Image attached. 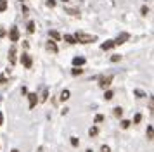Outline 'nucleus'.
Returning <instances> with one entry per match:
<instances>
[{"instance_id":"4468645a","label":"nucleus","mask_w":154,"mask_h":152,"mask_svg":"<svg viewBox=\"0 0 154 152\" xmlns=\"http://www.w3.org/2000/svg\"><path fill=\"white\" fill-rule=\"evenodd\" d=\"M64 40L68 41V43H71V45H73V43H76V40H75V36H73V35H64Z\"/></svg>"},{"instance_id":"20e7f679","label":"nucleus","mask_w":154,"mask_h":152,"mask_svg":"<svg viewBox=\"0 0 154 152\" xmlns=\"http://www.w3.org/2000/svg\"><path fill=\"white\" fill-rule=\"evenodd\" d=\"M9 38H11V41H17L19 40V29L16 26L11 28V31H9Z\"/></svg>"},{"instance_id":"39448f33","label":"nucleus","mask_w":154,"mask_h":152,"mask_svg":"<svg viewBox=\"0 0 154 152\" xmlns=\"http://www.w3.org/2000/svg\"><path fill=\"white\" fill-rule=\"evenodd\" d=\"M16 54H17V50H16V45L9 48V62L11 64H16Z\"/></svg>"},{"instance_id":"e433bc0d","label":"nucleus","mask_w":154,"mask_h":152,"mask_svg":"<svg viewBox=\"0 0 154 152\" xmlns=\"http://www.w3.org/2000/svg\"><path fill=\"white\" fill-rule=\"evenodd\" d=\"M0 100H2V99H0Z\"/></svg>"},{"instance_id":"1a4fd4ad","label":"nucleus","mask_w":154,"mask_h":152,"mask_svg":"<svg viewBox=\"0 0 154 152\" xmlns=\"http://www.w3.org/2000/svg\"><path fill=\"white\" fill-rule=\"evenodd\" d=\"M125 40H128V35L123 33L121 36H118V38L114 40V45H121V43H125Z\"/></svg>"},{"instance_id":"f3484780","label":"nucleus","mask_w":154,"mask_h":152,"mask_svg":"<svg viewBox=\"0 0 154 152\" xmlns=\"http://www.w3.org/2000/svg\"><path fill=\"white\" fill-rule=\"evenodd\" d=\"M82 73H83V69H78L76 66H75V68L71 69V74H73V76H76V74H82Z\"/></svg>"},{"instance_id":"0eeeda50","label":"nucleus","mask_w":154,"mask_h":152,"mask_svg":"<svg viewBox=\"0 0 154 152\" xmlns=\"http://www.w3.org/2000/svg\"><path fill=\"white\" fill-rule=\"evenodd\" d=\"M47 50H50V52H54V54H57L59 52V48H57V45H56V41H52V40H49L47 41Z\"/></svg>"},{"instance_id":"393cba45","label":"nucleus","mask_w":154,"mask_h":152,"mask_svg":"<svg viewBox=\"0 0 154 152\" xmlns=\"http://www.w3.org/2000/svg\"><path fill=\"white\" fill-rule=\"evenodd\" d=\"M102 121H104V116L102 114H97L95 116V123H102Z\"/></svg>"},{"instance_id":"c85d7f7f","label":"nucleus","mask_w":154,"mask_h":152,"mask_svg":"<svg viewBox=\"0 0 154 152\" xmlns=\"http://www.w3.org/2000/svg\"><path fill=\"white\" fill-rule=\"evenodd\" d=\"M45 4H47V5H49V7H54V5H56V0H47Z\"/></svg>"},{"instance_id":"5701e85b","label":"nucleus","mask_w":154,"mask_h":152,"mask_svg":"<svg viewBox=\"0 0 154 152\" xmlns=\"http://www.w3.org/2000/svg\"><path fill=\"white\" fill-rule=\"evenodd\" d=\"M28 31H29V33H33V31H35V23H33V21H29V23H28Z\"/></svg>"},{"instance_id":"7ed1b4c3","label":"nucleus","mask_w":154,"mask_h":152,"mask_svg":"<svg viewBox=\"0 0 154 152\" xmlns=\"http://www.w3.org/2000/svg\"><path fill=\"white\" fill-rule=\"evenodd\" d=\"M21 62L24 64V68H26V69H31V66H33V59H31V55H29V54H23Z\"/></svg>"},{"instance_id":"72a5a7b5","label":"nucleus","mask_w":154,"mask_h":152,"mask_svg":"<svg viewBox=\"0 0 154 152\" xmlns=\"http://www.w3.org/2000/svg\"><path fill=\"white\" fill-rule=\"evenodd\" d=\"M2 83H5V78H4V76L0 78V85H2Z\"/></svg>"},{"instance_id":"c9c22d12","label":"nucleus","mask_w":154,"mask_h":152,"mask_svg":"<svg viewBox=\"0 0 154 152\" xmlns=\"http://www.w3.org/2000/svg\"><path fill=\"white\" fill-rule=\"evenodd\" d=\"M63 2H68V0H63Z\"/></svg>"},{"instance_id":"412c9836","label":"nucleus","mask_w":154,"mask_h":152,"mask_svg":"<svg viewBox=\"0 0 154 152\" xmlns=\"http://www.w3.org/2000/svg\"><path fill=\"white\" fill-rule=\"evenodd\" d=\"M130 121H128V119H123V121H121V128H123V130H126V128H128V126H130Z\"/></svg>"},{"instance_id":"f03ea898","label":"nucleus","mask_w":154,"mask_h":152,"mask_svg":"<svg viewBox=\"0 0 154 152\" xmlns=\"http://www.w3.org/2000/svg\"><path fill=\"white\" fill-rule=\"evenodd\" d=\"M111 81H112V74L102 76V78H99V87H100V88H107V87L111 85Z\"/></svg>"},{"instance_id":"4c0bfd02","label":"nucleus","mask_w":154,"mask_h":152,"mask_svg":"<svg viewBox=\"0 0 154 152\" xmlns=\"http://www.w3.org/2000/svg\"><path fill=\"white\" fill-rule=\"evenodd\" d=\"M21 2H23V0H21Z\"/></svg>"},{"instance_id":"b1692460","label":"nucleus","mask_w":154,"mask_h":152,"mask_svg":"<svg viewBox=\"0 0 154 152\" xmlns=\"http://www.w3.org/2000/svg\"><path fill=\"white\" fill-rule=\"evenodd\" d=\"M133 93H135V95H139V97H147V93H146V92H142V90H133Z\"/></svg>"},{"instance_id":"423d86ee","label":"nucleus","mask_w":154,"mask_h":152,"mask_svg":"<svg viewBox=\"0 0 154 152\" xmlns=\"http://www.w3.org/2000/svg\"><path fill=\"white\" fill-rule=\"evenodd\" d=\"M36 93H28V100H29V109H33L36 105V102H38V99H36Z\"/></svg>"},{"instance_id":"bb28decb","label":"nucleus","mask_w":154,"mask_h":152,"mask_svg":"<svg viewBox=\"0 0 154 152\" xmlns=\"http://www.w3.org/2000/svg\"><path fill=\"white\" fill-rule=\"evenodd\" d=\"M100 152H111V149H109L107 145H102V147H100Z\"/></svg>"},{"instance_id":"2eb2a0df","label":"nucleus","mask_w":154,"mask_h":152,"mask_svg":"<svg viewBox=\"0 0 154 152\" xmlns=\"http://www.w3.org/2000/svg\"><path fill=\"white\" fill-rule=\"evenodd\" d=\"M49 35L54 38V40H61V35L57 33V31H54V29H52V31H49Z\"/></svg>"},{"instance_id":"a878e982","label":"nucleus","mask_w":154,"mask_h":152,"mask_svg":"<svg viewBox=\"0 0 154 152\" xmlns=\"http://www.w3.org/2000/svg\"><path fill=\"white\" fill-rule=\"evenodd\" d=\"M140 12H142V16H147V12H149V7H142V9H140Z\"/></svg>"},{"instance_id":"473e14b6","label":"nucleus","mask_w":154,"mask_h":152,"mask_svg":"<svg viewBox=\"0 0 154 152\" xmlns=\"http://www.w3.org/2000/svg\"><path fill=\"white\" fill-rule=\"evenodd\" d=\"M140 119H142V116H140V114H137V116H135V123H139Z\"/></svg>"},{"instance_id":"cd10ccee","label":"nucleus","mask_w":154,"mask_h":152,"mask_svg":"<svg viewBox=\"0 0 154 152\" xmlns=\"http://www.w3.org/2000/svg\"><path fill=\"white\" fill-rule=\"evenodd\" d=\"M68 12H69L71 16H78V11H76V9H68Z\"/></svg>"},{"instance_id":"aec40b11","label":"nucleus","mask_w":154,"mask_h":152,"mask_svg":"<svg viewBox=\"0 0 154 152\" xmlns=\"http://www.w3.org/2000/svg\"><path fill=\"white\" fill-rule=\"evenodd\" d=\"M47 95H49V90L45 88L43 90V93H42V97H40V102H45V100H47Z\"/></svg>"},{"instance_id":"a211bd4d","label":"nucleus","mask_w":154,"mask_h":152,"mask_svg":"<svg viewBox=\"0 0 154 152\" xmlns=\"http://www.w3.org/2000/svg\"><path fill=\"white\" fill-rule=\"evenodd\" d=\"M7 9V0H0V12H4Z\"/></svg>"},{"instance_id":"7c9ffc66","label":"nucleus","mask_w":154,"mask_h":152,"mask_svg":"<svg viewBox=\"0 0 154 152\" xmlns=\"http://www.w3.org/2000/svg\"><path fill=\"white\" fill-rule=\"evenodd\" d=\"M152 107H154V104H152V97L149 99V111H152Z\"/></svg>"},{"instance_id":"dca6fc26","label":"nucleus","mask_w":154,"mask_h":152,"mask_svg":"<svg viewBox=\"0 0 154 152\" xmlns=\"http://www.w3.org/2000/svg\"><path fill=\"white\" fill-rule=\"evenodd\" d=\"M97 133H99L97 126H92L90 130H88V135H90V137H95V135H97Z\"/></svg>"},{"instance_id":"6ab92c4d","label":"nucleus","mask_w":154,"mask_h":152,"mask_svg":"<svg viewBox=\"0 0 154 152\" xmlns=\"http://www.w3.org/2000/svg\"><path fill=\"white\" fill-rule=\"evenodd\" d=\"M112 97H114V93H112V90H107V92H106V95H104V99H106V100H111Z\"/></svg>"},{"instance_id":"f704fd0d","label":"nucleus","mask_w":154,"mask_h":152,"mask_svg":"<svg viewBox=\"0 0 154 152\" xmlns=\"http://www.w3.org/2000/svg\"><path fill=\"white\" fill-rule=\"evenodd\" d=\"M11 152H19V150H17V149H12V150H11Z\"/></svg>"},{"instance_id":"f8f14e48","label":"nucleus","mask_w":154,"mask_h":152,"mask_svg":"<svg viewBox=\"0 0 154 152\" xmlns=\"http://www.w3.org/2000/svg\"><path fill=\"white\" fill-rule=\"evenodd\" d=\"M154 138V130H152V124L147 126V140H152Z\"/></svg>"},{"instance_id":"4be33fe9","label":"nucleus","mask_w":154,"mask_h":152,"mask_svg":"<svg viewBox=\"0 0 154 152\" xmlns=\"http://www.w3.org/2000/svg\"><path fill=\"white\" fill-rule=\"evenodd\" d=\"M71 145H73V147H78V145H80V140H78L76 137H71Z\"/></svg>"},{"instance_id":"f257e3e1","label":"nucleus","mask_w":154,"mask_h":152,"mask_svg":"<svg viewBox=\"0 0 154 152\" xmlns=\"http://www.w3.org/2000/svg\"><path fill=\"white\" fill-rule=\"evenodd\" d=\"M75 36V40L78 43H92V41H95V36L94 35H88V33H82V31H78L76 35H73Z\"/></svg>"},{"instance_id":"c756f323","label":"nucleus","mask_w":154,"mask_h":152,"mask_svg":"<svg viewBox=\"0 0 154 152\" xmlns=\"http://www.w3.org/2000/svg\"><path fill=\"white\" fill-rule=\"evenodd\" d=\"M119 59H121V57H119V55H112V57H111V61H112V62H118Z\"/></svg>"},{"instance_id":"6e6552de","label":"nucleus","mask_w":154,"mask_h":152,"mask_svg":"<svg viewBox=\"0 0 154 152\" xmlns=\"http://www.w3.org/2000/svg\"><path fill=\"white\" fill-rule=\"evenodd\" d=\"M112 47H116V45H114V40H107V41H104V43L100 45L102 50H109V48H112Z\"/></svg>"},{"instance_id":"ddd939ff","label":"nucleus","mask_w":154,"mask_h":152,"mask_svg":"<svg viewBox=\"0 0 154 152\" xmlns=\"http://www.w3.org/2000/svg\"><path fill=\"white\" fill-rule=\"evenodd\" d=\"M112 114H114L116 117H121V116H123V109L118 105V107H114V109H112Z\"/></svg>"},{"instance_id":"2f4dec72","label":"nucleus","mask_w":154,"mask_h":152,"mask_svg":"<svg viewBox=\"0 0 154 152\" xmlns=\"http://www.w3.org/2000/svg\"><path fill=\"white\" fill-rule=\"evenodd\" d=\"M4 124V114H2V111H0V126Z\"/></svg>"},{"instance_id":"9d476101","label":"nucleus","mask_w":154,"mask_h":152,"mask_svg":"<svg viewBox=\"0 0 154 152\" xmlns=\"http://www.w3.org/2000/svg\"><path fill=\"white\" fill-rule=\"evenodd\" d=\"M69 95H71V92H69V90H63V92H61V97H59V99H61L63 102H66V100L69 99Z\"/></svg>"},{"instance_id":"9b49d317","label":"nucleus","mask_w":154,"mask_h":152,"mask_svg":"<svg viewBox=\"0 0 154 152\" xmlns=\"http://www.w3.org/2000/svg\"><path fill=\"white\" fill-rule=\"evenodd\" d=\"M85 64V57H75L73 59V66H83Z\"/></svg>"}]
</instances>
